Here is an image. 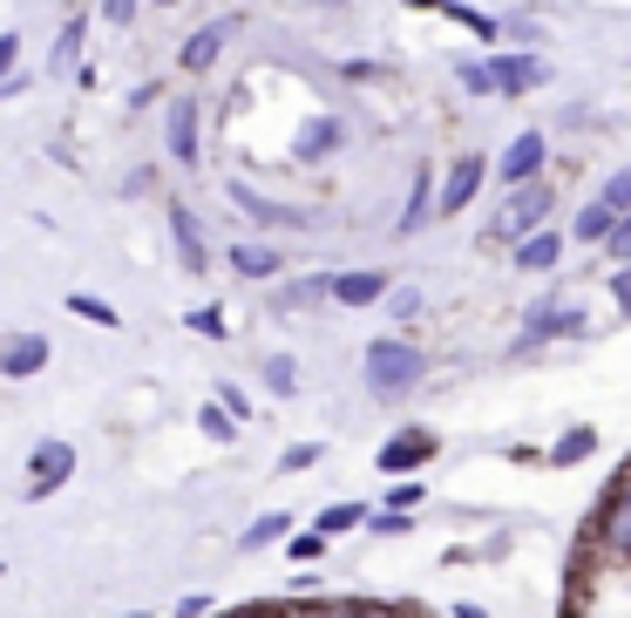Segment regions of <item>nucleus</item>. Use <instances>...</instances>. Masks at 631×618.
Wrapping results in <instances>:
<instances>
[{
    "label": "nucleus",
    "mask_w": 631,
    "mask_h": 618,
    "mask_svg": "<svg viewBox=\"0 0 631 618\" xmlns=\"http://www.w3.org/2000/svg\"><path fill=\"white\" fill-rule=\"evenodd\" d=\"M421 354H414V346L408 340H374L367 346V388L380 395V401H394V395H408L414 388V380H421Z\"/></svg>",
    "instance_id": "obj_1"
},
{
    "label": "nucleus",
    "mask_w": 631,
    "mask_h": 618,
    "mask_svg": "<svg viewBox=\"0 0 631 618\" xmlns=\"http://www.w3.org/2000/svg\"><path fill=\"white\" fill-rule=\"evenodd\" d=\"M27 496H55L68 476H75V442H34V455H27Z\"/></svg>",
    "instance_id": "obj_2"
},
{
    "label": "nucleus",
    "mask_w": 631,
    "mask_h": 618,
    "mask_svg": "<svg viewBox=\"0 0 631 618\" xmlns=\"http://www.w3.org/2000/svg\"><path fill=\"white\" fill-rule=\"evenodd\" d=\"M543 211H550L543 184H536V190H530V184H517V198H509V211L496 218V239H530V231L543 224Z\"/></svg>",
    "instance_id": "obj_3"
},
{
    "label": "nucleus",
    "mask_w": 631,
    "mask_h": 618,
    "mask_svg": "<svg viewBox=\"0 0 631 618\" xmlns=\"http://www.w3.org/2000/svg\"><path fill=\"white\" fill-rule=\"evenodd\" d=\"M483 68H489V96H523L550 75L536 55H502V62H483Z\"/></svg>",
    "instance_id": "obj_4"
},
{
    "label": "nucleus",
    "mask_w": 631,
    "mask_h": 618,
    "mask_svg": "<svg viewBox=\"0 0 631 618\" xmlns=\"http://www.w3.org/2000/svg\"><path fill=\"white\" fill-rule=\"evenodd\" d=\"M239 34V14H224V21H211V27H197L190 42H184V68L197 75V68H211L218 55H224V42Z\"/></svg>",
    "instance_id": "obj_5"
},
{
    "label": "nucleus",
    "mask_w": 631,
    "mask_h": 618,
    "mask_svg": "<svg viewBox=\"0 0 631 618\" xmlns=\"http://www.w3.org/2000/svg\"><path fill=\"white\" fill-rule=\"evenodd\" d=\"M428 455H435V435L408 429V435H394V442L380 449V476H401V470H414V462H428Z\"/></svg>",
    "instance_id": "obj_6"
},
{
    "label": "nucleus",
    "mask_w": 631,
    "mask_h": 618,
    "mask_svg": "<svg viewBox=\"0 0 631 618\" xmlns=\"http://www.w3.org/2000/svg\"><path fill=\"white\" fill-rule=\"evenodd\" d=\"M42 361H48V340H42V333H21V340L0 346V374H14V380L42 374Z\"/></svg>",
    "instance_id": "obj_7"
},
{
    "label": "nucleus",
    "mask_w": 631,
    "mask_h": 618,
    "mask_svg": "<svg viewBox=\"0 0 631 618\" xmlns=\"http://www.w3.org/2000/svg\"><path fill=\"white\" fill-rule=\"evenodd\" d=\"M170 157L177 164H197V96H177L170 102Z\"/></svg>",
    "instance_id": "obj_8"
},
{
    "label": "nucleus",
    "mask_w": 631,
    "mask_h": 618,
    "mask_svg": "<svg viewBox=\"0 0 631 618\" xmlns=\"http://www.w3.org/2000/svg\"><path fill=\"white\" fill-rule=\"evenodd\" d=\"M476 190H483V157H455V170H449V184H442V205H435V211H462Z\"/></svg>",
    "instance_id": "obj_9"
},
{
    "label": "nucleus",
    "mask_w": 631,
    "mask_h": 618,
    "mask_svg": "<svg viewBox=\"0 0 631 618\" xmlns=\"http://www.w3.org/2000/svg\"><path fill=\"white\" fill-rule=\"evenodd\" d=\"M170 231H177V252H184V273H204V224H197L184 205H170Z\"/></svg>",
    "instance_id": "obj_10"
},
{
    "label": "nucleus",
    "mask_w": 631,
    "mask_h": 618,
    "mask_svg": "<svg viewBox=\"0 0 631 618\" xmlns=\"http://www.w3.org/2000/svg\"><path fill=\"white\" fill-rule=\"evenodd\" d=\"M340 143H346V123H340V115H320V123H306V130L292 136L299 157H333Z\"/></svg>",
    "instance_id": "obj_11"
},
{
    "label": "nucleus",
    "mask_w": 631,
    "mask_h": 618,
    "mask_svg": "<svg viewBox=\"0 0 631 618\" xmlns=\"http://www.w3.org/2000/svg\"><path fill=\"white\" fill-rule=\"evenodd\" d=\"M380 293H387L380 273H340V279H326V299H340V306H374Z\"/></svg>",
    "instance_id": "obj_12"
},
{
    "label": "nucleus",
    "mask_w": 631,
    "mask_h": 618,
    "mask_svg": "<svg viewBox=\"0 0 631 618\" xmlns=\"http://www.w3.org/2000/svg\"><path fill=\"white\" fill-rule=\"evenodd\" d=\"M543 170V136L530 130V136H517V143H509V157H502V177L509 184H530Z\"/></svg>",
    "instance_id": "obj_13"
},
{
    "label": "nucleus",
    "mask_w": 631,
    "mask_h": 618,
    "mask_svg": "<svg viewBox=\"0 0 631 618\" xmlns=\"http://www.w3.org/2000/svg\"><path fill=\"white\" fill-rule=\"evenodd\" d=\"M231 265H239L245 279H272V273H279V252H272V245H231Z\"/></svg>",
    "instance_id": "obj_14"
},
{
    "label": "nucleus",
    "mask_w": 631,
    "mask_h": 618,
    "mask_svg": "<svg viewBox=\"0 0 631 618\" xmlns=\"http://www.w3.org/2000/svg\"><path fill=\"white\" fill-rule=\"evenodd\" d=\"M286 530H292V517H286V510H265V517H258V523L239 537V544H245V551H265V544H279Z\"/></svg>",
    "instance_id": "obj_15"
},
{
    "label": "nucleus",
    "mask_w": 631,
    "mask_h": 618,
    "mask_svg": "<svg viewBox=\"0 0 631 618\" xmlns=\"http://www.w3.org/2000/svg\"><path fill=\"white\" fill-rule=\"evenodd\" d=\"M231 205H239L245 218H258V224H286V218H292V211H279V205H265L258 190H245V184H231Z\"/></svg>",
    "instance_id": "obj_16"
},
{
    "label": "nucleus",
    "mask_w": 631,
    "mask_h": 618,
    "mask_svg": "<svg viewBox=\"0 0 631 618\" xmlns=\"http://www.w3.org/2000/svg\"><path fill=\"white\" fill-rule=\"evenodd\" d=\"M320 299H326V279H292L279 293V313H306V306H320Z\"/></svg>",
    "instance_id": "obj_17"
},
{
    "label": "nucleus",
    "mask_w": 631,
    "mask_h": 618,
    "mask_svg": "<svg viewBox=\"0 0 631 618\" xmlns=\"http://www.w3.org/2000/svg\"><path fill=\"white\" fill-rule=\"evenodd\" d=\"M517 265H530V273H543V265H557V239H550V231L523 239V245H517Z\"/></svg>",
    "instance_id": "obj_18"
},
{
    "label": "nucleus",
    "mask_w": 631,
    "mask_h": 618,
    "mask_svg": "<svg viewBox=\"0 0 631 618\" xmlns=\"http://www.w3.org/2000/svg\"><path fill=\"white\" fill-rule=\"evenodd\" d=\"M68 313H82L89 327H115V320H123V313H115L109 299H96V293H75V299H68Z\"/></svg>",
    "instance_id": "obj_19"
},
{
    "label": "nucleus",
    "mask_w": 631,
    "mask_h": 618,
    "mask_svg": "<svg viewBox=\"0 0 631 618\" xmlns=\"http://www.w3.org/2000/svg\"><path fill=\"white\" fill-rule=\"evenodd\" d=\"M197 421H204V435H211V442H239V421H231L218 401H204V408H197Z\"/></svg>",
    "instance_id": "obj_20"
},
{
    "label": "nucleus",
    "mask_w": 631,
    "mask_h": 618,
    "mask_svg": "<svg viewBox=\"0 0 631 618\" xmlns=\"http://www.w3.org/2000/svg\"><path fill=\"white\" fill-rule=\"evenodd\" d=\"M265 388H272V395H292V388H299V374H292V361H286V354H272V361H265Z\"/></svg>",
    "instance_id": "obj_21"
},
{
    "label": "nucleus",
    "mask_w": 631,
    "mask_h": 618,
    "mask_svg": "<svg viewBox=\"0 0 631 618\" xmlns=\"http://www.w3.org/2000/svg\"><path fill=\"white\" fill-rule=\"evenodd\" d=\"M611 205H584V218H577V239H605V231H611Z\"/></svg>",
    "instance_id": "obj_22"
},
{
    "label": "nucleus",
    "mask_w": 631,
    "mask_h": 618,
    "mask_svg": "<svg viewBox=\"0 0 631 618\" xmlns=\"http://www.w3.org/2000/svg\"><path fill=\"white\" fill-rule=\"evenodd\" d=\"M361 517H367L361 504H333V510L320 517V537H340V530H353V523H361Z\"/></svg>",
    "instance_id": "obj_23"
},
{
    "label": "nucleus",
    "mask_w": 631,
    "mask_h": 618,
    "mask_svg": "<svg viewBox=\"0 0 631 618\" xmlns=\"http://www.w3.org/2000/svg\"><path fill=\"white\" fill-rule=\"evenodd\" d=\"M75 55H82V14H75V21L62 27V48H55V68H68Z\"/></svg>",
    "instance_id": "obj_24"
},
{
    "label": "nucleus",
    "mask_w": 631,
    "mask_h": 618,
    "mask_svg": "<svg viewBox=\"0 0 631 618\" xmlns=\"http://www.w3.org/2000/svg\"><path fill=\"white\" fill-rule=\"evenodd\" d=\"M598 205H611V211H631V170H618L611 184H605V198Z\"/></svg>",
    "instance_id": "obj_25"
},
{
    "label": "nucleus",
    "mask_w": 631,
    "mask_h": 618,
    "mask_svg": "<svg viewBox=\"0 0 631 618\" xmlns=\"http://www.w3.org/2000/svg\"><path fill=\"white\" fill-rule=\"evenodd\" d=\"M190 327L204 333V340H224V320H218V306H197V313H190Z\"/></svg>",
    "instance_id": "obj_26"
},
{
    "label": "nucleus",
    "mask_w": 631,
    "mask_h": 618,
    "mask_svg": "<svg viewBox=\"0 0 631 618\" xmlns=\"http://www.w3.org/2000/svg\"><path fill=\"white\" fill-rule=\"evenodd\" d=\"M218 408H224L231 421H245V415H252V401H245L239 388H231V380H224V388H218Z\"/></svg>",
    "instance_id": "obj_27"
},
{
    "label": "nucleus",
    "mask_w": 631,
    "mask_h": 618,
    "mask_svg": "<svg viewBox=\"0 0 631 618\" xmlns=\"http://www.w3.org/2000/svg\"><path fill=\"white\" fill-rule=\"evenodd\" d=\"M136 8H143V0H102V21H115V27H130V21H136Z\"/></svg>",
    "instance_id": "obj_28"
},
{
    "label": "nucleus",
    "mask_w": 631,
    "mask_h": 618,
    "mask_svg": "<svg viewBox=\"0 0 631 618\" xmlns=\"http://www.w3.org/2000/svg\"><path fill=\"white\" fill-rule=\"evenodd\" d=\"M584 449H590V429H571V435H564V442H557V462H577V455H584Z\"/></svg>",
    "instance_id": "obj_29"
},
{
    "label": "nucleus",
    "mask_w": 631,
    "mask_h": 618,
    "mask_svg": "<svg viewBox=\"0 0 631 618\" xmlns=\"http://www.w3.org/2000/svg\"><path fill=\"white\" fill-rule=\"evenodd\" d=\"M320 551H326V537H320V530H312V537H292V558H299V564H312Z\"/></svg>",
    "instance_id": "obj_30"
},
{
    "label": "nucleus",
    "mask_w": 631,
    "mask_h": 618,
    "mask_svg": "<svg viewBox=\"0 0 631 618\" xmlns=\"http://www.w3.org/2000/svg\"><path fill=\"white\" fill-rule=\"evenodd\" d=\"M462 89H476V96H489V68H483V62H462Z\"/></svg>",
    "instance_id": "obj_31"
},
{
    "label": "nucleus",
    "mask_w": 631,
    "mask_h": 618,
    "mask_svg": "<svg viewBox=\"0 0 631 618\" xmlns=\"http://www.w3.org/2000/svg\"><path fill=\"white\" fill-rule=\"evenodd\" d=\"M414 313H421V293L401 286V293H394V320H414Z\"/></svg>",
    "instance_id": "obj_32"
},
{
    "label": "nucleus",
    "mask_w": 631,
    "mask_h": 618,
    "mask_svg": "<svg viewBox=\"0 0 631 618\" xmlns=\"http://www.w3.org/2000/svg\"><path fill=\"white\" fill-rule=\"evenodd\" d=\"M312 462H320V449H312V442H299V449H286V476H292V470H312Z\"/></svg>",
    "instance_id": "obj_33"
},
{
    "label": "nucleus",
    "mask_w": 631,
    "mask_h": 618,
    "mask_svg": "<svg viewBox=\"0 0 631 618\" xmlns=\"http://www.w3.org/2000/svg\"><path fill=\"white\" fill-rule=\"evenodd\" d=\"M14 62H21V42H14V34H0V75H14Z\"/></svg>",
    "instance_id": "obj_34"
},
{
    "label": "nucleus",
    "mask_w": 631,
    "mask_h": 618,
    "mask_svg": "<svg viewBox=\"0 0 631 618\" xmlns=\"http://www.w3.org/2000/svg\"><path fill=\"white\" fill-rule=\"evenodd\" d=\"M204 611H211L204 598H184V605H177V618H204Z\"/></svg>",
    "instance_id": "obj_35"
},
{
    "label": "nucleus",
    "mask_w": 631,
    "mask_h": 618,
    "mask_svg": "<svg viewBox=\"0 0 631 618\" xmlns=\"http://www.w3.org/2000/svg\"><path fill=\"white\" fill-rule=\"evenodd\" d=\"M605 239H611V252H631V224L624 231H605Z\"/></svg>",
    "instance_id": "obj_36"
},
{
    "label": "nucleus",
    "mask_w": 631,
    "mask_h": 618,
    "mask_svg": "<svg viewBox=\"0 0 631 618\" xmlns=\"http://www.w3.org/2000/svg\"><path fill=\"white\" fill-rule=\"evenodd\" d=\"M211 618V611H204ZM218 618H265V605H245V611H218Z\"/></svg>",
    "instance_id": "obj_37"
},
{
    "label": "nucleus",
    "mask_w": 631,
    "mask_h": 618,
    "mask_svg": "<svg viewBox=\"0 0 631 618\" xmlns=\"http://www.w3.org/2000/svg\"><path fill=\"white\" fill-rule=\"evenodd\" d=\"M618 299H624V306H631V273H624V279H618Z\"/></svg>",
    "instance_id": "obj_38"
},
{
    "label": "nucleus",
    "mask_w": 631,
    "mask_h": 618,
    "mask_svg": "<svg viewBox=\"0 0 631 618\" xmlns=\"http://www.w3.org/2000/svg\"><path fill=\"white\" fill-rule=\"evenodd\" d=\"M130 618H143V611H130Z\"/></svg>",
    "instance_id": "obj_39"
},
{
    "label": "nucleus",
    "mask_w": 631,
    "mask_h": 618,
    "mask_svg": "<svg viewBox=\"0 0 631 618\" xmlns=\"http://www.w3.org/2000/svg\"><path fill=\"white\" fill-rule=\"evenodd\" d=\"M326 8H333V0H326Z\"/></svg>",
    "instance_id": "obj_40"
},
{
    "label": "nucleus",
    "mask_w": 631,
    "mask_h": 618,
    "mask_svg": "<svg viewBox=\"0 0 631 618\" xmlns=\"http://www.w3.org/2000/svg\"><path fill=\"white\" fill-rule=\"evenodd\" d=\"M164 8H170V0H164Z\"/></svg>",
    "instance_id": "obj_41"
}]
</instances>
